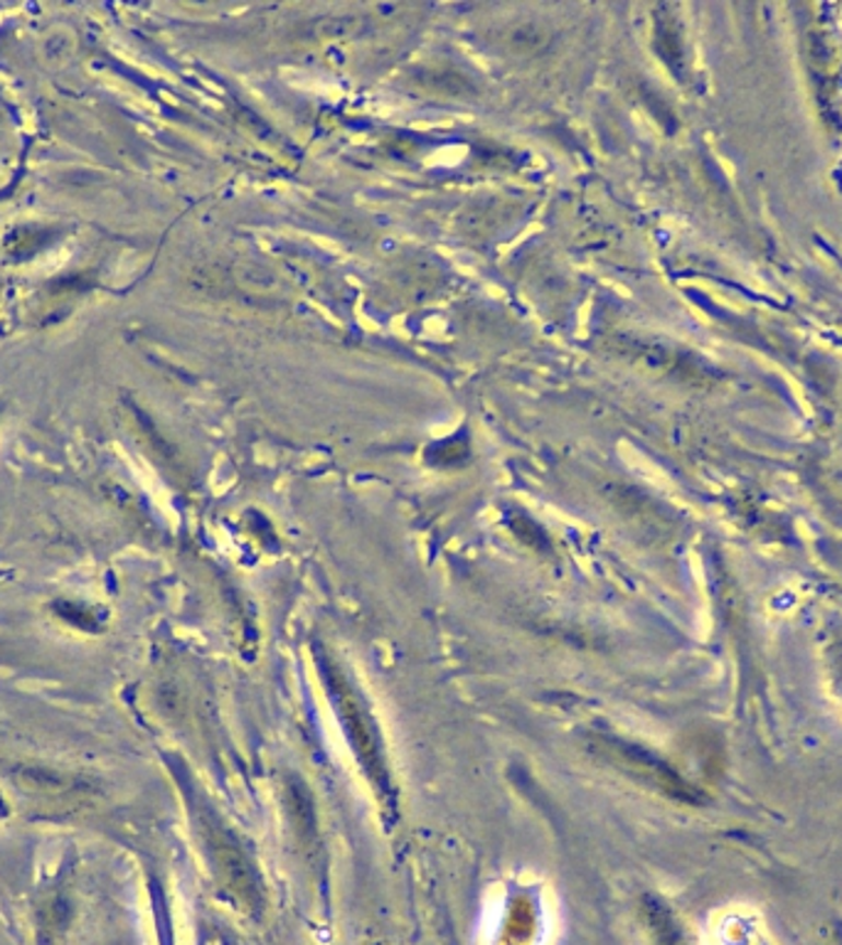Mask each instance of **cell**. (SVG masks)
Here are the masks:
<instances>
[{"label":"cell","mask_w":842,"mask_h":945,"mask_svg":"<svg viewBox=\"0 0 842 945\" xmlns=\"http://www.w3.org/2000/svg\"><path fill=\"white\" fill-rule=\"evenodd\" d=\"M832 669H835L838 685L842 687V648H835V665H832Z\"/></svg>","instance_id":"6da1fadb"},{"label":"cell","mask_w":842,"mask_h":945,"mask_svg":"<svg viewBox=\"0 0 842 945\" xmlns=\"http://www.w3.org/2000/svg\"><path fill=\"white\" fill-rule=\"evenodd\" d=\"M838 945H842V935H840V941H838Z\"/></svg>","instance_id":"7a4b0ae2"}]
</instances>
